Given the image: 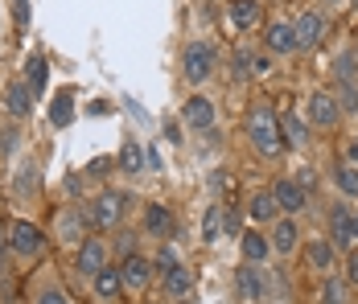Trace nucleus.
I'll use <instances>...</instances> for the list:
<instances>
[{
    "mask_svg": "<svg viewBox=\"0 0 358 304\" xmlns=\"http://www.w3.org/2000/svg\"><path fill=\"white\" fill-rule=\"evenodd\" d=\"M350 165H358V136H355V144H350Z\"/></svg>",
    "mask_w": 358,
    "mask_h": 304,
    "instance_id": "obj_40",
    "label": "nucleus"
},
{
    "mask_svg": "<svg viewBox=\"0 0 358 304\" xmlns=\"http://www.w3.org/2000/svg\"><path fill=\"white\" fill-rule=\"evenodd\" d=\"M248 140L259 157H280L285 152V136H280V115L268 103H255L248 111Z\"/></svg>",
    "mask_w": 358,
    "mask_h": 304,
    "instance_id": "obj_1",
    "label": "nucleus"
},
{
    "mask_svg": "<svg viewBox=\"0 0 358 304\" xmlns=\"http://www.w3.org/2000/svg\"><path fill=\"white\" fill-rule=\"evenodd\" d=\"M181 124L185 128H198V132L215 128V103L206 99V95H189V99L181 103Z\"/></svg>",
    "mask_w": 358,
    "mask_h": 304,
    "instance_id": "obj_8",
    "label": "nucleus"
},
{
    "mask_svg": "<svg viewBox=\"0 0 358 304\" xmlns=\"http://www.w3.org/2000/svg\"><path fill=\"white\" fill-rule=\"evenodd\" d=\"M235 288H239V296L248 304L264 301V271L259 263H243V268H235Z\"/></svg>",
    "mask_w": 358,
    "mask_h": 304,
    "instance_id": "obj_11",
    "label": "nucleus"
},
{
    "mask_svg": "<svg viewBox=\"0 0 358 304\" xmlns=\"http://www.w3.org/2000/svg\"><path fill=\"white\" fill-rule=\"evenodd\" d=\"M334 181H338V189H342L346 198H358V165H350V161L338 165V169H334Z\"/></svg>",
    "mask_w": 358,
    "mask_h": 304,
    "instance_id": "obj_27",
    "label": "nucleus"
},
{
    "mask_svg": "<svg viewBox=\"0 0 358 304\" xmlns=\"http://www.w3.org/2000/svg\"><path fill=\"white\" fill-rule=\"evenodd\" d=\"M71 120H74V99L71 95H58V99H54V124L62 128V124H71Z\"/></svg>",
    "mask_w": 358,
    "mask_h": 304,
    "instance_id": "obj_32",
    "label": "nucleus"
},
{
    "mask_svg": "<svg viewBox=\"0 0 358 304\" xmlns=\"http://www.w3.org/2000/svg\"><path fill=\"white\" fill-rule=\"evenodd\" d=\"M329 243L334 247H350V205H334L329 210Z\"/></svg>",
    "mask_w": 358,
    "mask_h": 304,
    "instance_id": "obj_17",
    "label": "nucleus"
},
{
    "mask_svg": "<svg viewBox=\"0 0 358 304\" xmlns=\"http://www.w3.org/2000/svg\"><path fill=\"white\" fill-rule=\"evenodd\" d=\"M268 70H272V58H268V54H255V58H251V74H259V78H264Z\"/></svg>",
    "mask_w": 358,
    "mask_h": 304,
    "instance_id": "obj_37",
    "label": "nucleus"
},
{
    "mask_svg": "<svg viewBox=\"0 0 358 304\" xmlns=\"http://www.w3.org/2000/svg\"><path fill=\"white\" fill-rule=\"evenodd\" d=\"M144 231L152 238H165L169 231H173V210L165 202H148L144 205Z\"/></svg>",
    "mask_w": 358,
    "mask_h": 304,
    "instance_id": "obj_13",
    "label": "nucleus"
},
{
    "mask_svg": "<svg viewBox=\"0 0 358 304\" xmlns=\"http://www.w3.org/2000/svg\"><path fill=\"white\" fill-rule=\"evenodd\" d=\"M181 74H185V82H194V87H202L206 78H215V50H210L206 41H189V45L181 50Z\"/></svg>",
    "mask_w": 358,
    "mask_h": 304,
    "instance_id": "obj_2",
    "label": "nucleus"
},
{
    "mask_svg": "<svg viewBox=\"0 0 358 304\" xmlns=\"http://www.w3.org/2000/svg\"><path fill=\"white\" fill-rule=\"evenodd\" d=\"M74 263H78L83 275L103 271V268H108V243H103L99 235H87L83 243H78V259H74Z\"/></svg>",
    "mask_w": 358,
    "mask_h": 304,
    "instance_id": "obj_6",
    "label": "nucleus"
},
{
    "mask_svg": "<svg viewBox=\"0 0 358 304\" xmlns=\"http://www.w3.org/2000/svg\"><path fill=\"white\" fill-rule=\"evenodd\" d=\"M346 280L358 284V251H350V259H346Z\"/></svg>",
    "mask_w": 358,
    "mask_h": 304,
    "instance_id": "obj_38",
    "label": "nucleus"
},
{
    "mask_svg": "<svg viewBox=\"0 0 358 304\" xmlns=\"http://www.w3.org/2000/svg\"><path fill=\"white\" fill-rule=\"evenodd\" d=\"M338 115H342V107H338V99H334L329 91H317V95L309 99V124H313V128H334Z\"/></svg>",
    "mask_w": 358,
    "mask_h": 304,
    "instance_id": "obj_10",
    "label": "nucleus"
},
{
    "mask_svg": "<svg viewBox=\"0 0 358 304\" xmlns=\"http://www.w3.org/2000/svg\"><path fill=\"white\" fill-rule=\"evenodd\" d=\"M259 0H231V25L235 29H255L259 25Z\"/></svg>",
    "mask_w": 358,
    "mask_h": 304,
    "instance_id": "obj_20",
    "label": "nucleus"
},
{
    "mask_svg": "<svg viewBox=\"0 0 358 304\" xmlns=\"http://www.w3.org/2000/svg\"><path fill=\"white\" fill-rule=\"evenodd\" d=\"M91 284H95V296H99V301H115V296L124 292V284H120V271H115V268L95 271V275H91Z\"/></svg>",
    "mask_w": 358,
    "mask_h": 304,
    "instance_id": "obj_22",
    "label": "nucleus"
},
{
    "mask_svg": "<svg viewBox=\"0 0 358 304\" xmlns=\"http://www.w3.org/2000/svg\"><path fill=\"white\" fill-rule=\"evenodd\" d=\"M58 235H62V243H83L87 238V214L78 205H66V214H58Z\"/></svg>",
    "mask_w": 358,
    "mask_h": 304,
    "instance_id": "obj_14",
    "label": "nucleus"
},
{
    "mask_svg": "<svg viewBox=\"0 0 358 304\" xmlns=\"http://www.w3.org/2000/svg\"><path fill=\"white\" fill-rule=\"evenodd\" d=\"M124 194H115V189H108V194H99L95 202H91V214H87V222L91 226H99V231H108V226H115L120 218H124Z\"/></svg>",
    "mask_w": 358,
    "mask_h": 304,
    "instance_id": "obj_3",
    "label": "nucleus"
},
{
    "mask_svg": "<svg viewBox=\"0 0 358 304\" xmlns=\"http://www.w3.org/2000/svg\"><path fill=\"white\" fill-rule=\"evenodd\" d=\"M239 238H243V263H264L272 255V243L264 231H243Z\"/></svg>",
    "mask_w": 358,
    "mask_h": 304,
    "instance_id": "obj_19",
    "label": "nucleus"
},
{
    "mask_svg": "<svg viewBox=\"0 0 358 304\" xmlns=\"http://www.w3.org/2000/svg\"><path fill=\"white\" fill-rule=\"evenodd\" d=\"M296 238H301V231H296V218H280L268 243H272V251H276V255H292V251H296Z\"/></svg>",
    "mask_w": 358,
    "mask_h": 304,
    "instance_id": "obj_16",
    "label": "nucleus"
},
{
    "mask_svg": "<svg viewBox=\"0 0 358 304\" xmlns=\"http://www.w3.org/2000/svg\"><path fill=\"white\" fill-rule=\"evenodd\" d=\"M272 198H276V210L285 214V218H296L301 210H305V202H309V194H305V185H296V181H276L272 185Z\"/></svg>",
    "mask_w": 358,
    "mask_h": 304,
    "instance_id": "obj_7",
    "label": "nucleus"
},
{
    "mask_svg": "<svg viewBox=\"0 0 358 304\" xmlns=\"http://www.w3.org/2000/svg\"><path fill=\"white\" fill-rule=\"evenodd\" d=\"M305 255H309L313 271H325V275H329V271H334V263H338V247H334L329 238H313Z\"/></svg>",
    "mask_w": 358,
    "mask_h": 304,
    "instance_id": "obj_18",
    "label": "nucleus"
},
{
    "mask_svg": "<svg viewBox=\"0 0 358 304\" xmlns=\"http://www.w3.org/2000/svg\"><path fill=\"white\" fill-rule=\"evenodd\" d=\"M248 214L255 218V222H276V198H272V189H259L255 198H251V205H248Z\"/></svg>",
    "mask_w": 358,
    "mask_h": 304,
    "instance_id": "obj_23",
    "label": "nucleus"
},
{
    "mask_svg": "<svg viewBox=\"0 0 358 304\" xmlns=\"http://www.w3.org/2000/svg\"><path fill=\"white\" fill-rule=\"evenodd\" d=\"M355 58H358V50H355Z\"/></svg>",
    "mask_w": 358,
    "mask_h": 304,
    "instance_id": "obj_41",
    "label": "nucleus"
},
{
    "mask_svg": "<svg viewBox=\"0 0 358 304\" xmlns=\"http://www.w3.org/2000/svg\"><path fill=\"white\" fill-rule=\"evenodd\" d=\"M120 169H124V173H141L144 169V152H141V144H136V140H128V144L120 148Z\"/></svg>",
    "mask_w": 358,
    "mask_h": 304,
    "instance_id": "obj_28",
    "label": "nucleus"
},
{
    "mask_svg": "<svg viewBox=\"0 0 358 304\" xmlns=\"http://www.w3.org/2000/svg\"><path fill=\"white\" fill-rule=\"evenodd\" d=\"M292 37H296V50H313V45H322V37H325L322 13H301V17L292 21Z\"/></svg>",
    "mask_w": 358,
    "mask_h": 304,
    "instance_id": "obj_9",
    "label": "nucleus"
},
{
    "mask_svg": "<svg viewBox=\"0 0 358 304\" xmlns=\"http://www.w3.org/2000/svg\"><path fill=\"white\" fill-rule=\"evenodd\" d=\"M169 268H178V255H173V247H161V255L152 259V271H161V275H165Z\"/></svg>",
    "mask_w": 358,
    "mask_h": 304,
    "instance_id": "obj_35",
    "label": "nucleus"
},
{
    "mask_svg": "<svg viewBox=\"0 0 358 304\" xmlns=\"http://www.w3.org/2000/svg\"><path fill=\"white\" fill-rule=\"evenodd\" d=\"M8 243H13V251H17L21 259H37V255L45 251V235L37 231L34 222H25V218H17V222H13Z\"/></svg>",
    "mask_w": 358,
    "mask_h": 304,
    "instance_id": "obj_4",
    "label": "nucleus"
},
{
    "mask_svg": "<svg viewBox=\"0 0 358 304\" xmlns=\"http://www.w3.org/2000/svg\"><path fill=\"white\" fill-rule=\"evenodd\" d=\"M264 45H268V54H276V58H285L296 50V37H292V25L288 21H272L268 29H264Z\"/></svg>",
    "mask_w": 358,
    "mask_h": 304,
    "instance_id": "obj_12",
    "label": "nucleus"
},
{
    "mask_svg": "<svg viewBox=\"0 0 358 304\" xmlns=\"http://www.w3.org/2000/svg\"><path fill=\"white\" fill-rule=\"evenodd\" d=\"M4 111L17 115V120L29 115V111H34V91H29L25 82H8V87H4Z\"/></svg>",
    "mask_w": 358,
    "mask_h": 304,
    "instance_id": "obj_15",
    "label": "nucleus"
},
{
    "mask_svg": "<svg viewBox=\"0 0 358 304\" xmlns=\"http://www.w3.org/2000/svg\"><path fill=\"white\" fill-rule=\"evenodd\" d=\"M280 136H285V144L301 148L309 140V128H305V120H296V111H288L285 120H280Z\"/></svg>",
    "mask_w": 358,
    "mask_h": 304,
    "instance_id": "obj_24",
    "label": "nucleus"
},
{
    "mask_svg": "<svg viewBox=\"0 0 358 304\" xmlns=\"http://www.w3.org/2000/svg\"><path fill=\"white\" fill-rule=\"evenodd\" d=\"M37 304H71V296H66L62 288H45V292L37 296Z\"/></svg>",
    "mask_w": 358,
    "mask_h": 304,
    "instance_id": "obj_36",
    "label": "nucleus"
},
{
    "mask_svg": "<svg viewBox=\"0 0 358 304\" xmlns=\"http://www.w3.org/2000/svg\"><path fill=\"white\" fill-rule=\"evenodd\" d=\"M334 99H338L342 111H358V91H355V87H338V95H334Z\"/></svg>",
    "mask_w": 358,
    "mask_h": 304,
    "instance_id": "obj_34",
    "label": "nucleus"
},
{
    "mask_svg": "<svg viewBox=\"0 0 358 304\" xmlns=\"http://www.w3.org/2000/svg\"><path fill=\"white\" fill-rule=\"evenodd\" d=\"M218 226L227 231V238H239V235H243V214L231 205V210H222V222H218Z\"/></svg>",
    "mask_w": 358,
    "mask_h": 304,
    "instance_id": "obj_30",
    "label": "nucleus"
},
{
    "mask_svg": "<svg viewBox=\"0 0 358 304\" xmlns=\"http://www.w3.org/2000/svg\"><path fill=\"white\" fill-rule=\"evenodd\" d=\"M161 280H165V292H169V296H178V301H181V296H189V288H194V271L185 268V263L169 268Z\"/></svg>",
    "mask_w": 358,
    "mask_h": 304,
    "instance_id": "obj_21",
    "label": "nucleus"
},
{
    "mask_svg": "<svg viewBox=\"0 0 358 304\" xmlns=\"http://www.w3.org/2000/svg\"><path fill=\"white\" fill-rule=\"evenodd\" d=\"M322 304H350V284L338 280V275H329L322 288Z\"/></svg>",
    "mask_w": 358,
    "mask_h": 304,
    "instance_id": "obj_26",
    "label": "nucleus"
},
{
    "mask_svg": "<svg viewBox=\"0 0 358 304\" xmlns=\"http://www.w3.org/2000/svg\"><path fill=\"white\" fill-rule=\"evenodd\" d=\"M218 222H222V210L210 205V210H206V218H202V238H206V243H215V238H218Z\"/></svg>",
    "mask_w": 358,
    "mask_h": 304,
    "instance_id": "obj_33",
    "label": "nucleus"
},
{
    "mask_svg": "<svg viewBox=\"0 0 358 304\" xmlns=\"http://www.w3.org/2000/svg\"><path fill=\"white\" fill-rule=\"evenodd\" d=\"M115 271H120V284H124L128 292H144V288H148V280H152V263H148L144 255H136V251H132V255H124Z\"/></svg>",
    "mask_w": 358,
    "mask_h": 304,
    "instance_id": "obj_5",
    "label": "nucleus"
},
{
    "mask_svg": "<svg viewBox=\"0 0 358 304\" xmlns=\"http://www.w3.org/2000/svg\"><path fill=\"white\" fill-rule=\"evenodd\" d=\"M231 78H235V82L251 78V54L248 50H235V58H231Z\"/></svg>",
    "mask_w": 358,
    "mask_h": 304,
    "instance_id": "obj_31",
    "label": "nucleus"
},
{
    "mask_svg": "<svg viewBox=\"0 0 358 304\" xmlns=\"http://www.w3.org/2000/svg\"><path fill=\"white\" fill-rule=\"evenodd\" d=\"M355 74H358L355 54H338V58H334V78H338V87H355Z\"/></svg>",
    "mask_w": 358,
    "mask_h": 304,
    "instance_id": "obj_25",
    "label": "nucleus"
},
{
    "mask_svg": "<svg viewBox=\"0 0 358 304\" xmlns=\"http://www.w3.org/2000/svg\"><path fill=\"white\" fill-rule=\"evenodd\" d=\"M350 238H355V243H358V210H355V214H350Z\"/></svg>",
    "mask_w": 358,
    "mask_h": 304,
    "instance_id": "obj_39",
    "label": "nucleus"
},
{
    "mask_svg": "<svg viewBox=\"0 0 358 304\" xmlns=\"http://www.w3.org/2000/svg\"><path fill=\"white\" fill-rule=\"evenodd\" d=\"M355 4H358V0H355Z\"/></svg>",
    "mask_w": 358,
    "mask_h": 304,
    "instance_id": "obj_42",
    "label": "nucleus"
},
{
    "mask_svg": "<svg viewBox=\"0 0 358 304\" xmlns=\"http://www.w3.org/2000/svg\"><path fill=\"white\" fill-rule=\"evenodd\" d=\"M25 87L34 91V99L45 91V58H34V62H29V78H25Z\"/></svg>",
    "mask_w": 358,
    "mask_h": 304,
    "instance_id": "obj_29",
    "label": "nucleus"
}]
</instances>
